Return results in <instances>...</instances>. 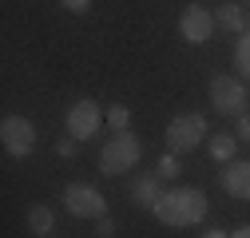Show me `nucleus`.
<instances>
[{"label":"nucleus","mask_w":250,"mask_h":238,"mask_svg":"<svg viewBox=\"0 0 250 238\" xmlns=\"http://www.w3.org/2000/svg\"><path fill=\"white\" fill-rule=\"evenodd\" d=\"M151 211H155V218L163 226H179L183 230V226H199L207 218V211H210V202H207V195L199 187H171V191L159 195V202H155Z\"/></svg>","instance_id":"f257e3e1"},{"label":"nucleus","mask_w":250,"mask_h":238,"mask_svg":"<svg viewBox=\"0 0 250 238\" xmlns=\"http://www.w3.org/2000/svg\"><path fill=\"white\" fill-rule=\"evenodd\" d=\"M143 155V143L135 131H115L107 143H104V151H100V171L104 175H127Z\"/></svg>","instance_id":"f03ea898"},{"label":"nucleus","mask_w":250,"mask_h":238,"mask_svg":"<svg viewBox=\"0 0 250 238\" xmlns=\"http://www.w3.org/2000/svg\"><path fill=\"white\" fill-rule=\"evenodd\" d=\"M207 119L199 111H179L171 123H167V151L183 155V151H195L199 143H207Z\"/></svg>","instance_id":"7ed1b4c3"},{"label":"nucleus","mask_w":250,"mask_h":238,"mask_svg":"<svg viewBox=\"0 0 250 238\" xmlns=\"http://www.w3.org/2000/svg\"><path fill=\"white\" fill-rule=\"evenodd\" d=\"M246 99H250L246 79H238V76H214L210 79V103L218 115H230V119L246 115Z\"/></svg>","instance_id":"20e7f679"},{"label":"nucleus","mask_w":250,"mask_h":238,"mask_svg":"<svg viewBox=\"0 0 250 238\" xmlns=\"http://www.w3.org/2000/svg\"><path fill=\"white\" fill-rule=\"evenodd\" d=\"M104 123H107V111H104L96 99H76V103L68 107V115H64V127H68V135H72L76 143H87Z\"/></svg>","instance_id":"39448f33"},{"label":"nucleus","mask_w":250,"mask_h":238,"mask_svg":"<svg viewBox=\"0 0 250 238\" xmlns=\"http://www.w3.org/2000/svg\"><path fill=\"white\" fill-rule=\"evenodd\" d=\"M0 143H4V151L16 155V159H28L32 155V147H36V127H32V119H24V115H4L0 119Z\"/></svg>","instance_id":"423d86ee"},{"label":"nucleus","mask_w":250,"mask_h":238,"mask_svg":"<svg viewBox=\"0 0 250 238\" xmlns=\"http://www.w3.org/2000/svg\"><path fill=\"white\" fill-rule=\"evenodd\" d=\"M64 211L76 215V218H91V222H96V218L107 215V198H104V191L87 187V183H72L64 191Z\"/></svg>","instance_id":"0eeeda50"},{"label":"nucleus","mask_w":250,"mask_h":238,"mask_svg":"<svg viewBox=\"0 0 250 238\" xmlns=\"http://www.w3.org/2000/svg\"><path fill=\"white\" fill-rule=\"evenodd\" d=\"M179 36L187 44H207L214 36V12L207 4H187L179 16Z\"/></svg>","instance_id":"6e6552de"},{"label":"nucleus","mask_w":250,"mask_h":238,"mask_svg":"<svg viewBox=\"0 0 250 238\" xmlns=\"http://www.w3.org/2000/svg\"><path fill=\"white\" fill-rule=\"evenodd\" d=\"M223 191L230 198H250V159L223 163Z\"/></svg>","instance_id":"1a4fd4ad"},{"label":"nucleus","mask_w":250,"mask_h":238,"mask_svg":"<svg viewBox=\"0 0 250 238\" xmlns=\"http://www.w3.org/2000/svg\"><path fill=\"white\" fill-rule=\"evenodd\" d=\"M159 183H163L159 175H135V178H131V202H135V206H147V211H151V206L159 202V195H163Z\"/></svg>","instance_id":"9d476101"},{"label":"nucleus","mask_w":250,"mask_h":238,"mask_svg":"<svg viewBox=\"0 0 250 238\" xmlns=\"http://www.w3.org/2000/svg\"><path fill=\"white\" fill-rule=\"evenodd\" d=\"M214 24L227 28V32H238V36H242V32H246V12L234 4V0H227V4L214 8Z\"/></svg>","instance_id":"9b49d317"},{"label":"nucleus","mask_w":250,"mask_h":238,"mask_svg":"<svg viewBox=\"0 0 250 238\" xmlns=\"http://www.w3.org/2000/svg\"><path fill=\"white\" fill-rule=\"evenodd\" d=\"M56 226V211L48 202H36V206H28V230H32L36 238H48Z\"/></svg>","instance_id":"f8f14e48"},{"label":"nucleus","mask_w":250,"mask_h":238,"mask_svg":"<svg viewBox=\"0 0 250 238\" xmlns=\"http://www.w3.org/2000/svg\"><path fill=\"white\" fill-rule=\"evenodd\" d=\"M207 147H210V159L214 163H230L234 159V147H238V135L234 131H214L207 139Z\"/></svg>","instance_id":"ddd939ff"},{"label":"nucleus","mask_w":250,"mask_h":238,"mask_svg":"<svg viewBox=\"0 0 250 238\" xmlns=\"http://www.w3.org/2000/svg\"><path fill=\"white\" fill-rule=\"evenodd\" d=\"M234 72H238V79L250 83V32H242L234 44Z\"/></svg>","instance_id":"4468645a"},{"label":"nucleus","mask_w":250,"mask_h":238,"mask_svg":"<svg viewBox=\"0 0 250 238\" xmlns=\"http://www.w3.org/2000/svg\"><path fill=\"white\" fill-rule=\"evenodd\" d=\"M107 123H111V131H131V111L123 103H111L107 107Z\"/></svg>","instance_id":"2eb2a0df"},{"label":"nucleus","mask_w":250,"mask_h":238,"mask_svg":"<svg viewBox=\"0 0 250 238\" xmlns=\"http://www.w3.org/2000/svg\"><path fill=\"white\" fill-rule=\"evenodd\" d=\"M155 175L163 178V183H171V178H179V155L175 151H167L159 163H155Z\"/></svg>","instance_id":"dca6fc26"},{"label":"nucleus","mask_w":250,"mask_h":238,"mask_svg":"<svg viewBox=\"0 0 250 238\" xmlns=\"http://www.w3.org/2000/svg\"><path fill=\"white\" fill-rule=\"evenodd\" d=\"M234 135H238V143H250V111L234 119Z\"/></svg>","instance_id":"f3484780"},{"label":"nucleus","mask_w":250,"mask_h":238,"mask_svg":"<svg viewBox=\"0 0 250 238\" xmlns=\"http://www.w3.org/2000/svg\"><path fill=\"white\" fill-rule=\"evenodd\" d=\"M96 238H115V218H96Z\"/></svg>","instance_id":"a211bd4d"},{"label":"nucleus","mask_w":250,"mask_h":238,"mask_svg":"<svg viewBox=\"0 0 250 238\" xmlns=\"http://www.w3.org/2000/svg\"><path fill=\"white\" fill-rule=\"evenodd\" d=\"M56 155L72 159V155H76V139H72V135H68V139H60V143H56Z\"/></svg>","instance_id":"6ab92c4d"},{"label":"nucleus","mask_w":250,"mask_h":238,"mask_svg":"<svg viewBox=\"0 0 250 238\" xmlns=\"http://www.w3.org/2000/svg\"><path fill=\"white\" fill-rule=\"evenodd\" d=\"M60 4H64L68 12H87V8H91V0H60Z\"/></svg>","instance_id":"aec40b11"},{"label":"nucleus","mask_w":250,"mask_h":238,"mask_svg":"<svg viewBox=\"0 0 250 238\" xmlns=\"http://www.w3.org/2000/svg\"><path fill=\"white\" fill-rule=\"evenodd\" d=\"M203 238H230L227 230H218V226H210V230H203Z\"/></svg>","instance_id":"412c9836"},{"label":"nucleus","mask_w":250,"mask_h":238,"mask_svg":"<svg viewBox=\"0 0 250 238\" xmlns=\"http://www.w3.org/2000/svg\"><path fill=\"white\" fill-rule=\"evenodd\" d=\"M230 238H250V226H238V230H234Z\"/></svg>","instance_id":"4be33fe9"},{"label":"nucleus","mask_w":250,"mask_h":238,"mask_svg":"<svg viewBox=\"0 0 250 238\" xmlns=\"http://www.w3.org/2000/svg\"><path fill=\"white\" fill-rule=\"evenodd\" d=\"M246 32H250V12H246Z\"/></svg>","instance_id":"5701e85b"}]
</instances>
